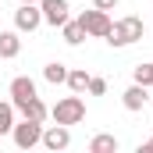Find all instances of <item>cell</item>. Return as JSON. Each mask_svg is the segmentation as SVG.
<instances>
[{
  "instance_id": "cell-2",
  "label": "cell",
  "mask_w": 153,
  "mask_h": 153,
  "mask_svg": "<svg viewBox=\"0 0 153 153\" xmlns=\"http://www.w3.org/2000/svg\"><path fill=\"white\" fill-rule=\"evenodd\" d=\"M50 117H53L57 125H68V128H71V125H78V121H85V100H82L78 93L75 96H64V100L53 103Z\"/></svg>"
},
{
  "instance_id": "cell-6",
  "label": "cell",
  "mask_w": 153,
  "mask_h": 153,
  "mask_svg": "<svg viewBox=\"0 0 153 153\" xmlns=\"http://www.w3.org/2000/svg\"><path fill=\"white\" fill-rule=\"evenodd\" d=\"M39 143H43V146H46V150H68V146H71V132H68V125H57V121H53V125H50V128H43V139H39Z\"/></svg>"
},
{
  "instance_id": "cell-8",
  "label": "cell",
  "mask_w": 153,
  "mask_h": 153,
  "mask_svg": "<svg viewBox=\"0 0 153 153\" xmlns=\"http://www.w3.org/2000/svg\"><path fill=\"white\" fill-rule=\"evenodd\" d=\"M32 96H39L36 93V82L29 75H18V78H11V103H14V111L22 107V103H29Z\"/></svg>"
},
{
  "instance_id": "cell-10",
  "label": "cell",
  "mask_w": 153,
  "mask_h": 153,
  "mask_svg": "<svg viewBox=\"0 0 153 153\" xmlns=\"http://www.w3.org/2000/svg\"><path fill=\"white\" fill-rule=\"evenodd\" d=\"M18 53H22L18 29H14V32H0V57H4V61H11V57H18Z\"/></svg>"
},
{
  "instance_id": "cell-17",
  "label": "cell",
  "mask_w": 153,
  "mask_h": 153,
  "mask_svg": "<svg viewBox=\"0 0 153 153\" xmlns=\"http://www.w3.org/2000/svg\"><path fill=\"white\" fill-rule=\"evenodd\" d=\"M135 82H139V85H153V61L135 68Z\"/></svg>"
},
{
  "instance_id": "cell-20",
  "label": "cell",
  "mask_w": 153,
  "mask_h": 153,
  "mask_svg": "<svg viewBox=\"0 0 153 153\" xmlns=\"http://www.w3.org/2000/svg\"><path fill=\"white\" fill-rule=\"evenodd\" d=\"M139 153H153V139H146V143L139 146Z\"/></svg>"
},
{
  "instance_id": "cell-9",
  "label": "cell",
  "mask_w": 153,
  "mask_h": 153,
  "mask_svg": "<svg viewBox=\"0 0 153 153\" xmlns=\"http://www.w3.org/2000/svg\"><path fill=\"white\" fill-rule=\"evenodd\" d=\"M150 96H146V85H128L125 89V96H121V103H125V111H143V103H146Z\"/></svg>"
},
{
  "instance_id": "cell-11",
  "label": "cell",
  "mask_w": 153,
  "mask_h": 153,
  "mask_svg": "<svg viewBox=\"0 0 153 153\" xmlns=\"http://www.w3.org/2000/svg\"><path fill=\"white\" fill-rule=\"evenodd\" d=\"M18 111H22L25 117H32V121H46V117H50V111H46V103H43L39 96H32L29 103H22Z\"/></svg>"
},
{
  "instance_id": "cell-1",
  "label": "cell",
  "mask_w": 153,
  "mask_h": 153,
  "mask_svg": "<svg viewBox=\"0 0 153 153\" xmlns=\"http://www.w3.org/2000/svg\"><path fill=\"white\" fill-rule=\"evenodd\" d=\"M103 39H107L111 46H132L135 39H143V18L128 14V18H121V22H111V32Z\"/></svg>"
},
{
  "instance_id": "cell-13",
  "label": "cell",
  "mask_w": 153,
  "mask_h": 153,
  "mask_svg": "<svg viewBox=\"0 0 153 153\" xmlns=\"http://www.w3.org/2000/svg\"><path fill=\"white\" fill-rule=\"evenodd\" d=\"M61 29H64V43H68V46H78V43L85 39V29H82L78 18H75V22H64Z\"/></svg>"
},
{
  "instance_id": "cell-19",
  "label": "cell",
  "mask_w": 153,
  "mask_h": 153,
  "mask_svg": "<svg viewBox=\"0 0 153 153\" xmlns=\"http://www.w3.org/2000/svg\"><path fill=\"white\" fill-rule=\"evenodd\" d=\"M93 7H100V11H114L117 0H93Z\"/></svg>"
},
{
  "instance_id": "cell-12",
  "label": "cell",
  "mask_w": 153,
  "mask_h": 153,
  "mask_svg": "<svg viewBox=\"0 0 153 153\" xmlns=\"http://www.w3.org/2000/svg\"><path fill=\"white\" fill-rule=\"evenodd\" d=\"M89 153H117V135H93V143H89Z\"/></svg>"
},
{
  "instance_id": "cell-21",
  "label": "cell",
  "mask_w": 153,
  "mask_h": 153,
  "mask_svg": "<svg viewBox=\"0 0 153 153\" xmlns=\"http://www.w3.org/2000/svg\"><path fill=\"white\" fill-rule=\"evenodd\" d=\"M18 4H39V0H18Z\"/></svg>"
},
{
  "instance_id": "cell-7",
  "label": "cell",
  "mask_w": 153,
  "mask_h": 153,
  "mask_svg": "<svg viewBox=\"0 0 153 153\" xmlns=\"http://www.w3.org/2000/svg\"><path fill=\"white\" fill-rule=\"evenodd\" d=\"M39 11H43V22L57 29V25L68 22V11L71 7H68V0H39Z\"/></svg>"
},
{
  "instance_id": "cell-16",
  "label": "cell",
  "mask_w": 153,
  "mask_h": 153,
  "mask_svg": "<svg viewBox=\"0 0 153 153\" xmlns=\"http://www.w3.org/2000/svg\"><path fill=\"white\" fill-rule=\"evenodd\" d=\"M14 128V103H0V135Z\"/></svg>"
},
{
  "instance_id": "cell-15",
  "label": "cell",
  "mask_w": 153,
  "mask_h": 153,
  "mask_svg": "<svg viewBox=\"0 0 153 153\" xmlns=\"http://www.w3.org/2000/svg\"><path fill=\"white\" fill-rule=\"evenodd\" d=\"M89 71H82V68H75V71H68V89H71V93H85V89H89Z\"/></svg>"
},
{
  "instance_id": "cell-14",
  "label": "cell",
  "mask_w": 153,
  "mask_h": 153,
  "mask_svg": "<svg viewBox=\"0 0 153 153\" xmlns=\"http://www.w3.org/2000/svg\"><path fill=\"white\" fill-rule=\"evenodd\" d=\"M43 78H46L50 85H61V82H68V68H64L61 61H53V64L43 68Z\"/></svg>"
},
{
  "instance_id": "cell-3",
  "label": "cell",
  "mask_w": 153,
  "mask_h": 153,
  "mask_svg": "<svg viewBox=\"0 0 153 153\" xmlns=\"http://www.w3.org/2000/svg\"><path fill=\"white\" fill-rule=\"evenodd\" d=\"M11 135H14V146H18V150H32V146H39V139H43V121L25 117L22 125L11 128Z\"/></svg>"
},
{
  "instance_id": "cell-5",
  "label": "cell",
  "mask_w": 153,
  "mask_h": 153,
  "mask_svg": "<svg viewBox=\"0 0 153 153\" xmlns=\"http://www.w3.org/2000/svg\"><path fill=\"white\" fill-rule=\"evenodd\" d=\"M39 25H43L39 4H22V7L14 11V29H18V32H36Z\"/></svg>"
},
{
  "instance_id": "cell-4",
  "label": "cell",
  "mask_w": 153,
  "mask_h": 153,
  "mask_svg": "<svg viewBox=\"0 0 153 153\" xmlns=\"http://www.w3.org/2000/svg\"><path fill=\"white\" fill-rule=\"evenodd\" d=\"M78 22H82L85 36L103 39L107 32H111V14H107V11H100V7H93V11H82V14H78Z\"/></svg>"
},
{
  "instance_id": "cell-18",
  "label": "cell",
  "mask_w": 153,
  "mask_h": 153,
  "mask_svg": "<svg viewBox=\"0 0 153 153\" xmlns=\"http://www.w3.org/2000/svg\"><path fill=\"white\" fill-rule=\"evenodd\" d=\"M89 93H93V96H103V93H107V82H103V78H89Z\"/></svg>"
}]
</instances>
